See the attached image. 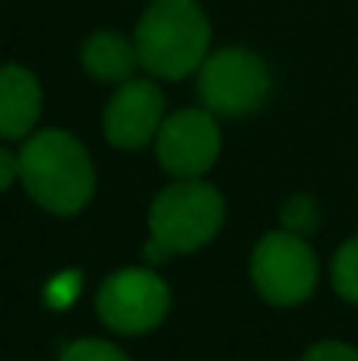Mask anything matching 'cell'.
I'll return each instance as SVG.
<instances>
[{"mask_svg":"<svg viewBox=\"0 0 358 361\" xmlns=\"http://www.w3.org/2000/svg\"><path fill=\"white\" fill-rule=\"evenodd\" d=\"M25 193L54 216H76L95 193V169L86 146L67 130H38L19 149Z\"/></svg>","mask_w":358,"mask_h":361,"instance_id":"1","label":"cell"},{"mask_svg":"<svg viewBox=\"0 0 358 361\" xmlns=\"http://www.w3.org/2000/svg\"><path fill=\"white\" fill-rule=\"evenodd\" d=\"M140 67L159 80H184L209 57V23L194 0H152L133 35Z\"/></svg>","mask_w":358,"mask_h":361,"instance_id":"2","label":"cell"},{"mask_svg":"<svg viewBox=\"0 0 358 361\" xmlns=\"http://www.w3.org/2000/svg\"><path fill=\"white\" fill-rule=\"evenodd\" d=\"M226 222V200L213 184L175 180L159 190L149 206V244L143 250L146 263H165L175 254H194L219 235Z\"/></svg>","mask_w":358,"mask_h":361,"instance_id":"3","label":"cell"},{"mask_svg":"<svg viewBox=\"0 0 358 361\" xmlns=\"http://www.w3.org/2000/svg\"><path fill=\"white\" fill-rule=\"evenodd\" d=\"M317 254L302 235L279 228L266 231L251 254V282L276 307H295L317 288Z\"/></svg>","mask_w":358,"mask_h":361,"instance_id":"4","label":"cell"},{"mask_svg":"<svg viewBox=\"0 0 358 361\" xmlns=\"http://www.w3.org/2000/svg\"><path fill=\"white\" fill-rule=\"evenodd\" d=\"M270 70L254 51L222 48L197 70V89L206 111L222 118H245L257 111L270 95Z\"/></svg>","mask_w":358,"mask_h":361,"instance_id":"5","label":"cell"},{"mask_svg":"<svg viewBox=\"0 0 358 361\" xmlns=\"http://www.w3.org/2000/svg\"><path fill=\"white\" fill-rule=\"evenodd\" d=\"M95 311L108 330L121 336H143L168 317L171 292L152 269H118L95 292Z\"/></svg>","mask_w":358,"mask_h":361,"instance_id":"6","label":"cell"},{"mask_svg":"<svg viewBox=\"0 0 358 361\" xmlns=\"http://www.w3.org/2000/svg\"><path fill=\"white\" fill-rule=\"evenodd\" d=\"M222 149V133L216 114L206 108H184L162 121L156 133L159 165L175 180L203 178L216 165Z\"/></svg>","mask_w":358,"mask_h":361,"instance_id":"7","label":"cell"},{"mask_svg":"<svg viewBox=\"0 0 358 361\" xmlns=\"http://www.w3.org/2000/svg\"><path fill=\"white\" fill-rule=\"evenodd\" d=\"M165 121V95L152 80H127L108 99L101 127L105 140L118 149H143L152 143Z\"/></svg>","mask_w":358,"mask_h":361,"instance_id":"8","label":"cell"},{"mask_svg":"<svg viewBox=\"0 0 358 361\" xmlns=\"http://www.w3.org/2000/svg\"><path fill=\"white\" fill-rule=\"evenodd\" d=\"M38 118H42V86L35 73L19 63H4L0 67V137H32Z\"/></svg>","mask_w":358,"mask_h":361,"instance_id":"9","label":"cell"},{"mask_svg":"<svg viewBox=\"0 0 358 361\" xmlns=\"http://www.w3.org/2000/svg\"><path fill=\"white\" fill-rule=\"evenodd\" d=\"M140 57L133 42H127L118 32H95L82 44V67L92 80L101 82H127L137 70Z\"/></svg>","mask_w":358,"mask_h":361,"instance_id":"10","label":"cell"},{"mask_svg":"<svg viewBox=\"0 0 358 361\" xmlns=\"http://www.w3.org/2000/svg\"><path fill=\"white\" fill-rule=\"evenodd\" d=\"M333 288L349 305H358V235L349 238L333 257Z\"/></svg>","mask_w":358,"mask_h":361,"instance_id":"11","label":"cell"},{"mask_svg":"<svg viewBox=\"0 0 358 361\" xmlns=\"http://www.w3.org/2000/svg\"><path fill=\"white\" fill-rule=\"evenodd\" d=\"M317 222H321V209H317V203L311 197H304V193L292 197L289 203L283 206V228L292 231V235L308 238L311 231L317 228Z\"/></svg>","mask_w":358,"mask_h":361,"instance_id":"12","label":"cell"},{"mask_svg":"<svg viewBox=\"0 0 358 361\" xmlns=\"http://www.w3.org/2000/svg\"><path fill=\"white\" fill-rule=\"evenodd\" d=\"M57 361H130V358L114 343H108V339L82 336V339H76V343H70Z\"/></svg>","mask_w":358,"mask_h":361,"instance_id":"13","label":"cell"},{"mask_svg":"<svg viewBox=\"0 0 358 361\" xmlns=\"http://www.w3.org/2000/svg\"><path fill=\"white\" fill-rule=\"evenodd\" d=\"M302 361H358V349L349 343H336V339H327V343H317L304 352Z\"/></svg>","mask_w":358,"mask_h":361,"instance_id":"14","label":"cell"},{"mask_svg":"<svg viewBox=\"0 0 358 361\" xmlns=\"http://www.w3.org/2000/svg\"><path fill=\"white\" fill-rule=\"evenodd\" d=\"M19 180V156H13L6 146H0V193L10 190Z\"/></svg>","mask_w":358,"mask_h":361,"instance_id":"15","label":"cell"}]
</instances>
